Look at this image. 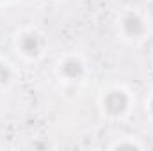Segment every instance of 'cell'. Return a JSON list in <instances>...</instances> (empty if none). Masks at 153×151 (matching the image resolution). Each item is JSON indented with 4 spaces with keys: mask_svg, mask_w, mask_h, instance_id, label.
<instances>
[{
    "mask_svg": "<svg viewBox=\"0 0 153 151\" xmlns=\"http://www.w3.org/2000/svg\"><path fill=\"white\" fill-rule=\"evenodd\" d=\"M103 107H105V110L111 115H121L126 110V107H128V96L123 91L114 89V91H111V93L105 94Z\"/></svg>",
    "mask_w": 153,
    "mask_h": 151,
    "instance_id": "1",
    "label": "cell"
},
{
    "mask_svg": "<svg viewBox=\"0 0 153 151\" xmlns=\"http://www.w3.org/2000/svg\"><path fill=\"white\" fill-rule=\"evenodd\" d=\"M20 48H22V52L25 55L36 57V55H39V52H41V39H39L38 34L29 32V34L22 36V39H20Z\"/></svg>",
    "mask_w": 153,
    "mask_h": 151,
    "instance_id": "3",
    "label": "cell"
},
{
    "mask_svg": "<svg viewBox=\"0 0 153 151\" xmlns=\"http://www.w3.org/2000/svg\"><path fill=\"white\" fill-rule=\"evenodd\" d=\"M139 146L137 144H134V142H123V144H117L116 146V150H137Z\"/></svg>",
    "mask_w": 153,
    "mask_h": 151,
    "instance_id": "6",
    "label": "cell"
},
{
    "mask_svg": "<svg viewBox=\"0 0 153 151\" xmlns=\"http://www.w3.org/2000/svg\"><path fill=\"white\" fill-rule=\"evenodd\" d=\"M123 29L130 38H139L144 32V21L135 13H128L123 20Z\"/></svg>",
    "mask_w": 153,
    "mask_h": 151,
    "instance_id": "2",
    "label": "cell"
},
{
    "mask_svg": "<svg viewBox=\"0 0 153 151\" xmlns=\"http://www.w3.org/2000/svg\"><path fill=\"white\" fill-rule=\"evenodd\" d=\"M61 71L70 80H78L80 76L84 75V66H82V62L78 59H68V61H64Z\"/></svg>",
    "mask_w": 153,
    "mask_h": 151,
    "instance_id": "4",
    "label": "cell"
},
{
    "mask_svg": "<svg viewBox=\"0 0 153 151\" xmlns=\"http://www.w3.org/2000/svg\"><path fill=\"white\" fill-rule=\"evenodd\" d=\"M150 109H152V114H153V100H152V103H150Z\"/></svg>",
    "mask_w": 153,
    "mask_h": 151,
    "instance_id": "7",
    "label": "cell"
},
{
    "mask_svg": "<svg viewBox=\"0 0 153 151\" xmlns=\"http://www.w3.org/2000/svg\"><path fill=\"white\" fill-rule=\"evenodd\" d=\"M11 80V70L5 64H0V85H5Z\"/></svg>",
    "mask_w": 153,
    "mask_h": 151,
    "instance_id": "5",
    "label": "cell"
}]
</instances>
